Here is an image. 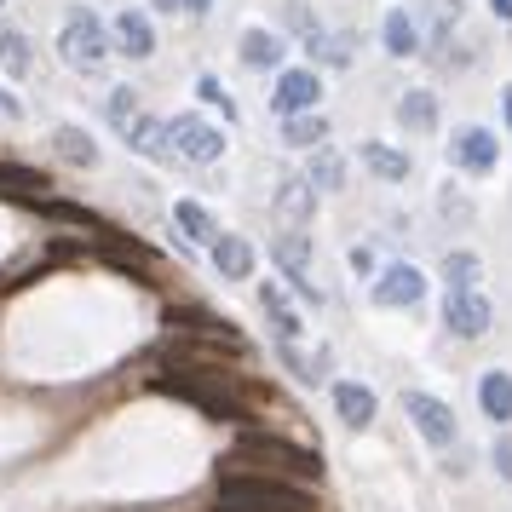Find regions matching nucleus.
Wrapping results in <instances>:
<instances>
[{"instance_id":"obj_1","label":"nucleus","mask_w":512,"mask_h":512,"mask_svg":"<svg viewBox=\"0 0 512 512\" xmlns=\"http://www.w3.org/2000/svg\"><path fill=\"white\" fill-rule=\"evenodd\" d=\"M213 512H317V501L288 478L265 472H225L213 484Z\"/></svg>"},{"instance_id":"obj_2","label":"nucleus","mask_w":512,"mask_h":512,"mask_svg":"<svg viewBox=\"0 0 512 512\" xmlns=\"http://www.w3.org/2000/svg\"><path fill=\"white\" fill-rule=\"evenodd\" d=\"M225 472H265V478H311V484H317L323 461H317L311 449H300V443H282V438H271V432H248V438L225 455Z\"/></svg>"},{"instance_id":"obj_3","label":"nucleus","mask_w":512,"mask_h":512,"mask_svg":"<svg viewBox=\"0 0 512 512\" xmlns=\"http://www.w3.org/2000/svg\"><path fill=\"white\" fill-rule=\"evenodd\" d=\"M156 392L179 397V403H196L213 420H248V403L219 380V369H185V363H173V374H156Z\"/></svg>"},{"instance_id":"obj_4","label":"nucleus","mask_w":512,"mask_h":512,"mask_svg":"<svg viewBox=\"0 0 512 512\" xmlns=\"http://www.w3.org/2000/svg\"><path fill=\"white\" fill-rule=\"evenodd\" d=\"M58 58H64L70 70H98V64L110 58V35H104V24H98L87 6L70 12V24L58 35Z\"/></svg>"},{"instance_id":"obj_5","label":"nucleus","mask_w":512,"mask_h":512,"mask_svg":"<svg viewBox=\"0 0 512 512\" xmlns=\"http://www.w3.org/2000/svg\"><path fill=\"white\" fill-rule=\"evenodd\" d=\"M167 127H173V156L202 162V167L225 156V139H219V127H213V121H202V116H173Z\"/></svg>"},{"instance_id":"obj_6","label":"nucleus","mask_w":512,"mask_h":512,"mask_svg":"<svg viewBox=\"0 0 512 512\" xmlns=\"http://www.w3.org/2000/svg\"><path fill=\"white\" fill-rule=\"evenodd\" d=\"M443 323H449V334H461V340H478V334H489L495 311H489V300L478 288H455L443 300Z\"/></svg>"},{"instance_id":"obj_7","label":"nucleus","mask_w":512,"mask_h":512,"mask_svg":"<svg viewBox=\"0 0 512 512\" xmlns=\"http://www.w3.org/2000/svg\"><path fill=\"white\" fill-rule=\"evenodd\" d=\"M271 259H277L282 277L294 282V288H300V294H305L311 305L323 300V294H317V282H311V242H305L300 231H282L277 242H271Z\"/></svg>"},{"instance_id":"obj_8","label":"nucleus","mask_w":512,"mask_h":512,"mask_svg":"<svg viewBox=\"0 0 512 512\" xmlns=\"http://www.w3.org/2000/svg\"><path fill=\"white\" fill-rule=\"evenodd\" d=\"M403 409H409V420H415V432L426 443H438V449L455 443V415H449V403H438V397H426V392H403Z\"/></svg>"},{"instance_id":"obj_9","label":"nucleus","mask_w":512,"mask_h":512,"mask_svg":"<svg viewBox=\"0 0 512 512\" xmlns=\"http://www.w3.org/2000/svg\"><path fill=\"white\" fill-rule=\"evenodd\" d=\"M162 323L173 328V334H190V340H231V346H242V334H236L225 317H213V311H202V305H167Z\"/></svg>"},{"instance_id":"obj_10","label":"nucleus","mask_w":512,"mask_h":512,"mask_svg":"<svg viewBox=\"0 0 512 512\" xmlns=\"http://www.w3.org/2000/svg\"><path fill=\"white\" fill-rule=\"evenodd\" d=\"M426 300V277H420L415 265H386L380 277H374V305H420Z\"/></svg>"},{"instance_id":"obj_11","label":"nucleus","mask_w":512,"mask_h":512,"mask_svg":"<svg viewBox=\"0 0 512 512\" xmlns=\"http://www.w3.org/2000/svg\"><path fill=\"white\" fill-rule=\"evenodd\" d=\"M317 93H323L317 70H282V81H277V93H271V104H277L282 116H305V110L317 104Z\"/></svg>"},{"instance_id":"obj_12","label":"nucleus","mask_w":512,"mask_h":512,"mask_svg":"<svg viewBox=\"0 0 512 512\" xmlns=\"http://www.w3.org/2000/svg\"><path fill=\"white\" fill-rule=\"evenodd\" d=\"M449 156H455L466 173H489L495 156H501V144H495V133H484V127H461V133L449 139Z\"/></svg>"},{"instance_id":"obj_13","label":"nucleus","mask_w":512,"mask_h":512,"mask_svg":"<svg viewBox=\"0 0 512 512\" xmlns=\"http://www.w3.org/2000/svg\"><path fill=\"white\" fill-rule=\"evenodd\" d=\"M127 150H139V156H150V162H167L173 156V127L156 116H139L133 127H127Z\"/></svg>"},{"instance_id":"obj_14","label":"nucleus","mask_w":512,"mask_h":512,"mask_svg":"<svg viewBox=\"0 0 512 512\" xmlns=\"http://www.w3.org/2000/svg\"><path fill=\"white\" fill-rule=\"evenodd\" d=\"M334 409H340V420H346L351 432H369L374 426V392L357 386V380H340L334 386Z\"/></svg>"},{"instance_id":"obj_15","label":"nucleus","mask_w":512,"mask_h":512,"mask_svg":"<svg viewBox=\"0 0 512 512\" xmlns=\"http://www.w3.org/2000/svg\"><path fill=\"white\" fill-rule=\"evenodd\" d=\"M311 213H317L311 179H288V185L277 190V219L288 225V231H300V225H311Z\"/></svg>"},{"instance_id":"obj_16","label":"nucleus","mask_w":512,"mask_h":512,"mask_svg":"<svg viewBox=\"0 0 512 512\" xmlns=\"http://www.w3.org/2000/svg\"><path fill=\"white\" fill-rule=\"evenodd\" d=\"M116 52H127V58H150L156 52V29H150L144 12H121L116 18Z\"/></svg>"},{"instance_id":"obj_17","label":"nucleus","mask_w":512,"mask_h":512,"mask_svg":"<svg viewBox=\"0 0 512 512\" xmlns=\"http://www.w3.org/2000/svg\"><path fill=\"white\" fill-rule=\"evenodd\" d=\"M213 265H219V277L242 282V277H254V248H248L242 236H219V242H213Z\"/></svg>"},{"instance_id":"obj_18","label":"nucleus","mask_w":512,"mask_h":512,"mask_svg":"<svg viewBox=\"0 0 512 512\" xmlns=\"http://www.w3.org/2000/svg\"><path fill=\"white\" fill-rule=\"evenodd\" d=\"M478 403H484L489 420H501V426H507V420H512V380L501 369H489L484 380H478Z\"/></svg>"},{"instance_id":"obj_19","label":"nucleus","mask_w":512,"mask_h":512,"mask_svg":"<svg viewBox=\"0 0 512 512\" xmlns=\"http://www.w3.org/2000/svg\"><path fill=\"white\" fill-rule=\"evenodd\" d=\"M282 35H271V29H248L242 35V64H254V70H277L282 64Z\"/></svg>"},{"instance_id":"obj_20","label":"nucleus","mask_w":512,"mask_h":512,"mask_svg":"<svg viewBox=\"0 0 512 512\" xmlns=\"http://www.w3.org/2000/svg\"><path fill=\"white\" fill-rule=\"evenodd\" d=\"M259 305H265V317H271V328H277V346H282V340H300V317H294V305L282 300L277 282H265V288H259Z\"/></svg>"},{"instance_id":"obj_21","label":"nucleus","mask_w":512,"mask_h":512,"mask_svg":"<svg viewBox=\"0 0 512 512\" xmlns=\"http://www.w3.org/2000/svg\"><path fill=\"white\" fill-rule=\"evenodd\" d=\"M173 219L185 225L190 242H202V248H213V242H219V225H213V213L202 208V202H173Z\"/></svg>"},{"instance_id":"obj_22","label":"nucleus","mask_w":512,"mask_h":512,"mask_svg":"<svg viewBox=\"0 0 512 512\" xmlns=\"http://www.w3.org/2000/svg\"><path fill=\"white\" fill-rule=\"evenodd\" d=\"M282 139L294 144V150H317V144L328 139V121L317 116V110H305V116H288V121H282Z\"/></svg>"},{"instance_id":"obj_23","label":"nucleus","mask_w":512,"mask_h":512,"mask_svg":"<svg viewBox=\"0 0 512 512\" xmlns=\"http://www.w3.org/2000/svg\"><path fill=\"white\" fill-rule=\"evenodd\" d=\"M386 52L392 58H415L420 52V29L409 12H386Z\"/></svg>"},{"instance_id":"obj_24","label":"nucleus","mask_w":512,"mask_h":512,"mask_svg":"<svg viewBox=\"0 0 512 512\" xmlns=\"http://www.w3.org/2000/svg\"><path fill=\"white\" fill-rule=\"evenodd\" d=\"M397 116H403V127H415V133H432V127H438V98L432 93H403Z\"/></svg>"},{"instance_id":"obj_25","label":"nucleus","mask_w":512,"mask_h":512,"mask_svg":"<svg viewBox=\"0 0 512 512\" xmlns=\"http://www.w3.org/2000/svg\"><path fill=\"white\" fill-rule=\"evenodd\" d=\"M363 167L369 173H380V179H409V156L403 150H386V144H363Z\"/></svg>"},{"instance_id":"obj_26","label":"nucleus","mask_w":512,"mask_h":512,"mask_svg":"<svg viewBox=\"0 0 512 512\" xmlns=\"http://www.w3.org/2000/svg\"><path fill=\"white\" fill-rule=\"evenodd\" d=\"M52 144H58V156H64V162H75V167H93L98 162V144L87 139L81 127H58V133H52Z\"/></svg>"},{"instance_id":"obj_27","label":"nucleus","mask_w":512,"mask_h":512,"mask_svg":"<svg viewBox=\"0 0 512 512\" xmlns=\"http://www.w3.org/2000/svg\"><path fill=\"white\" fill-rule=\"evenodd\" d=\"M0 64H6V75H18V81H24L29 70H35V64H29V47H24V35H18L12 24H0Z\"/></svg>"},{"instance_id":"obj_28","label":"nucleus","mask_w":512,"mask_h":512,"mask_svg":"<svg viewBox=\"0 0 512 512\" xmlns=\"http://www.w3.org/2000/svg\"><path fill=\"white\" fill-rule=\"evenodd\" d=\"M282 363L300 374V380H311V386H317V380H323V369H328V351H300L294 340H282Z\"/></svg>"},{"instance_id":"obj_29","label":"nucleus","mask_w":512,"mask_h":512,"mask_svg":"<svg viewBox=\"0 0 512 512\" xmlns=\"http://www.w3.org/2000/svg\"><path fill=\"white\" fill-rule=\"evenodd\" d=\"M478 277H484V265H478V254H449L443 259V282H449V294H455V288H478Z\"/></svg>"},{"instance_id":"obj_30","label":"nucleus","mask_w":512,"mask_h":512,"mask_svg":"<svg viewBox=\"0 0 512 512\" xmlns=\"http://www.w3.org/2000/svg\"><path fill=\"white\" fill-rule=\"evenodd\" d=\"M41 213H47V219H58V225H87V231H110V225H104V219H98L93 208H81V202H41Z\"/></svg>"},{"instance_id":"obj_31","label":"nucleus","mask_w":512,"mask_h":512,"mask_svg":"<svg viewBox=\"0 0 512 512\" xmlns=\"http://www.w3.org/2000/svg\"><path fill=\"white\" fill-rule=\"evenodd\" d=\"M0 190H12V196H24V202H41L47 173H29V167H0Z\"/></svg>"},{"instance_id":"obj_32","label":"nucleus","mask_w":512,"mask_h":512,"mask_svg":"<svg viewBox=\"0 0 512 512\" xmlns=\"http://www.w3.org/2000/svg\"><path fill=\"white\" fill-rule=\"evenodd\" d=\"M305 179H311L317 190H340V179H346V162H340L334 150H323V144H317V156H311V173H305Z\"/></svg>"},{"instance_id":"obj_33","label":"nucleus","mask_w":512,"mask_h":512,"mask_svg":"<svg viewBox=\"0 0 512 512\" xmlns=\"http://www.w3.org/2000/svg\"><path fill=\"white\" fill-rule=\"evenodd\" d=\"M110 121H116L121 133H127V127H133V121H139V98L127 93V87H121V93L110 98Z\"/></svg>"},{"instance_id":"obj_34","label":"nucleus","mask_w":512,"mask_h":512,"mask_svg":"<svg viewBox=\"0 0 512 512\" xmlns=\"http://www.w3.org/2000/svg\"><path fill=\"white\" fill-rule=\"evenodd\" d=\"M196 93L208 98V104H219V116H236V104L225 98V87H219V75H202V81H196Z\"/></svg>"},{"instance_id":"obj_35","label":"nucleus","mask_w":512,"mask_h":512,"mask_svg":"<svg viewBox=\"0 0 512 512\" xmlns=\"http://www.w3.org/2000/svg\"><path fill=\"white\" fill-rule=\"evenodd\" d=\"M87 254V248H81V242H52V259H58V265H75V259Z\"/></svg>"},{"instance_id":"obj_36","label":"nucleus","mask_w":512,"mask_h":512,"mask_svg":"<svg viewBox=\"0 0 512 512\" xmlns=\"http://www.w3.org/2000/svg\"><path fill=\"white\" fill-rule=\"evenodd\" d=\"M495 472L512 484V443H495Z\"/></svg>"},{"instance_id":"obj_37","label":"nucleus","mask_w":512,"mask_h":512,"mask_svg":"<svg viewBox=\"0 0 512 512\" xmlns=\"http://www.w3.org/2000/svg\"><path fill=\"white\" fill-rule=\"evenodd\" d=\"M0 116H18V104H12L6 93H0Z\"/></svg>"},{"instance_id":"obj_38","label":"nucleus","mask_w":512,"mask_h":512,"mask_svg":"<svg viewBox=\"0 0 512 512\" xmlns=\"http://www.w3.org/2000/svg\"><path fill=\"white\" fill-rule=\"evenodd\" d=\"M185 6H190V12H208L213 0H185Z\"/></svg>"},{"instance_id":"obj_39","label":"nucleus","mask_w":512,"mask_h":512,"mask_svg":"<svg viewBox=\"0 0 512 512\" xmlns=\"http://www.w3.org/2000/svg\"><path fill=\"white\" fill-rule=\"evenodd\" d=\"M495 12H501V18H512V0H495Z\"/></svg>"},{"instance_id":"obj_40","label":"nucleus","mask_w":512,"mask_h":512,"mask_svg":"<svg viewBox=\"0 0 512 512\" xmlns=\"http://www.w3.org/2000/svg\"><path fill=\"white\" fill-rule=\"evenodd\" d=\"M156 6H162V12H173V6H185V0H156Z\"/></svg>"},{"instance_id":"obj_41","label":"nucleus","mask_w":512,"mask_h":512,"mask_svg":"<svg viewBox=\"0 0 512 512\" xmlns=\"http://www.w3.org/2000/svg\"><path fill=\"white\" fill-rule=\"evenodd\" d=\"M507 121H512V93H507Z\"/></svg>"}]
</instances>
